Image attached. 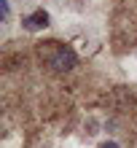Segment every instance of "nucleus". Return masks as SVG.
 Returning <instances> with one entry per match:
<instances>
[{"instance_id": "20e7f679", "label": "nucleus", "mask_w": 137, "mask_h": 148, "mask_svg": "<svg viewBox=\"0 0 137 148\" xmlns=\"http://www.w3.org/2000/svg\"><path fill=\"white\" fill-rule=\"evenodd\" d=\"M100 148H121V145H118V143H102Z\"/></svg>"}, {"instance_id": "f257e3e1", "label": "nucleus", "mask_w": 137, "mask_h": 148, "mask_svg": "<svg viewBox=\"0 0 137 148\" xmlns=\"http://www.w3.org/2000/svg\"><path fill=\"white\" fill-rule=\"evenodd\" d=\"M40 57L57 73H67V70L75 67V51L67 49V46H59V43H43L40 46Z\"/></svg>"}, {"instance_id": "f03ea898", "label": "nucleus", "mask_w": 137, "mask_h": 148, "mask_svg": "<svg viewBox=\"0 0 137 148\" xmlns=\"http://www.w3.org/2000/svg\"><path fill=\"white\" fill-rule=\"evenodd\" d=\"M22 24H24V30H30V32H38V30H46L48 27V14L40 8V11H32L30 16H24L22 19Z\"/></svg>"}, {"instance_id": "7ed1b4c3", "label": "nucleus", "mask_w": 137, "mask_h": 148, "mask_svg": "<svg viewBox=\"0 0 137 148\" xmlns=\"http://www.w3.org/2000/svg\"><path fill=\"white\" fill-rule=\"evenodd\" d=\"M0 14H3V19H8V0H0Z\"/></svg>"}]
</instances>
